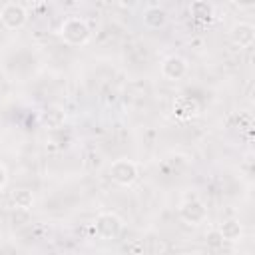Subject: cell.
Instances as JSON below:
<instances>
[{"label":"cell","instance_id":"cell-1","mask_svg":"<svg viewBox=\"0 0 255 255\" xmlns=\"http://www.w3.org/2000/svg\"><path fill=\"white\" fill-rule=\"evenodd\" d=\"M60 36L70 46H84L90 40L92 32H90V26L86 24V20H82L78 16H70V18H66L62 22Z\"/></svg>","mask_w":255,"mask_h":255},{"label":"cell","instance_id":"cell-2","mask_svg":"<svg viewBox=\"0 0 255 255\" xmlns=\"http://www.w3.org/2000/svg\"><path fill=\"white\" fill-rule=\"evenodd\" d=\"M122 227H124V221L114 211H104L94 221V229L100 239H116L122 233Z\"/></svg>","mask_w":255,"mask_h":255},{"label":"cell","instance_id":"cell-3","mask_svg":"<svg viewBox=\"0 0 255 255\" xmlns=\"http://www.w3.org/2000/svg\"><path fill=\"white\" fill-rule=\"evenodd\" d=\"M0 22L8 30H20L28 22V12L18 2H6L0 10Z\"/></svg>","mask_w":255,"mask_h":255},{"label":"cell","instance_id":"cell-4","mask_svg":"<svg viewBox=\"0 0 255 255\" xmlns=\"http://www.w3.org/2000/svg\"><path fill=\"white\" fill-rule=\"evenodd\" d=\"M110 177L114 183H118L122 187H129L137 179V165L129 159H116L110 165Z\"/></svg>","mask_w":255,"mask_h":255},{"label":"cell","instance_id":"cell-5","mask_svg":"<svg viewBox=\"0 0 255 255\" xmlns=\"http://www.w3.org/2000/svg\"><path fill=\"white\" fill-rule=\"evenodd\" d=\"M179 217L187 225H199L207 219V207L201 199H189L179 207Z\"/></svg>","mask_w":255,"mask_h":255},{"label":"cell","instance_id":"cell-6","mask_svg":"<svg viewBox=\"0 0 255 255\" xmlns=\"http://www.w3.org/2000/svg\"><path fill=\"white\" fill-rule=\"evenodd\" d=\"M173 116L181 122H189L199 116V102L191 96H179L173 100Z\"/></svg>","mask_w":255,"mask_h":255},{"label":"cell","instance_id":"cell-7","mask_svg":"<svg viewBox=\"0 0 255 255\" xmlns=\"http://www.w3.org/2000/svg\"><path fill=\"white\" fill-rule=\"evenodd\" d=\"M229 38L237 48H249L255 42V26L249 22H237L231 26Z\"/></svg>","mask_w":255,"mask_h":255},{"label":"cell","instance_id":"cell-8","mask_svg":"<svg viewBox=\"0 0 255 255\" xmlns=\"http://www.w3.org/2000/svg\"><path fill=\"white\" fill-rule=\"evenodd\" d=\"M187 74V62L181 56H169L161 62V76L165 80H181Z\"/></svg>","mask_w":255,"mask_h":255},{"label":"cell","instance_id":"cell-9","mask_svg":"<svg viewBox=\"0 0 255 255\" xmlns=\"http://www.w3.org/2000/svg\"><path fill=\"white\" fill-rule=\"evenodd\" d=\"M64 122H66V112L60 106H48L42 112V124L48 129H58L64 126Z\"/></svg>","mask_w":255,"mask_h":255},{"label":"cell","instance_id":"cell-10","mask_svg":"<svg viewBox=\"0 0 255 255\" xmlns=\"http://www.w3.org/2000/svg\"><path fill=\"white\" fill-rule=\"evenodd\" d=\"M189 14L199 20V22H209L213 20V14H215V8L211 2H205V0H195L189 4Z\"/></svg>","mask_w":255,"mask_h":255},{"label":"cell","instance_id":"cell-11","mask_svg":"<svg viewBox=\"0 0 255 255\" xmlns=\"http://www.w3.org/2000/svg\"><path fill=\"white\" fill-rule=\"evenodd\" d=\"M219 233H221V237H223V241H239L241 239V235H243V225L239 223V219H225L221 225H219V229H217Z\"/></svg>","mask_w":255,"mask_h":255},{"label":"cell","instance_id":"cell-12","mask_svg":"<svg viewBox=\"0 0 255 255\" xmlns=\"http://www.w3.org/2000/svg\"><path fill=\"white\" fill-rule=\"evenodd\" d=\"M165 20H167V16H165V12H163L159 6H149V8L143 12V24H145L147 28L157 30V28H161V26L165 24Z\"/></svg>","mask_w":255,"mask_h":255},{"label":"cell","instance_id":"cell-13","mask_svg":"<svg viewBox=\"0 0 255 255\" xmlns=\"http://www.w3.org/2000/svg\"><path fill=\"white\" fill-rule=\"evenodd\" d=\"M12 203H14V207H18L22 211H28L34 205V195H32L30 189H16L12 193Z\"/></svg>","mask_w":255,"mask_h":255},{"label":"cell","instance_id":"cell-14","mask_svg":"<svg viewBox=\"0 0 255 255\" xmlns=\"http://www.w3.org/2000/svg\"><path fill=\"white\" fill-rule=\"evenodd\" d=\"M205 241H207V245H209V247H213V249H217V247H221V245H223V237H221V233H219L217 229L209 231V233L205 235Z\"/></svg>","mask_w":255,"mask_h":255},{"label":"cell","instance_id":"cell-15","mask_svg":"<svg viewBox=\"0 0 255 255\" xmlns=\"http://www.w3.org/2000/svg\"><path fill=\"white\" fill-rule=\"evenodd\" d=\"M6 183H8V171H6L4 163H0V189L6 187Z\"/></svg>","mask_w":255,"mask_h":255}]
</instances>
